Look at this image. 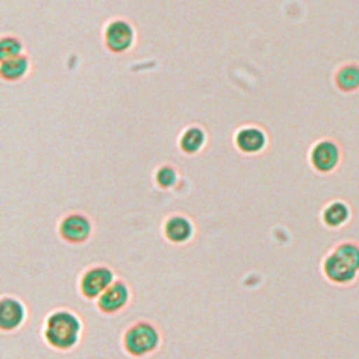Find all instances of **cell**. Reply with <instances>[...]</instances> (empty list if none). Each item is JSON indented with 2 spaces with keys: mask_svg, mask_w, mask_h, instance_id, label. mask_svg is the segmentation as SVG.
I'll return each instance as SVG.
<instances>
[{
  "mask_svg": "<svg viewBox=\"0 0 359 359\" xmlns=\"http://www.w3.org/2000/svg\"><path fill=\"white\" fill-rule=\"evenodd\" d=\"M122 345L132 358H143L156 352L161 345V332L149 320H137L123 332Z\"/></svg>",
  "mask_w": 359,
  "mask_h": 359,
  "instance_id": "3",
  "label": "cell"
},
{
  "mask_svg": "<svg viewBox=\"0 0 359 359\" xmlns=\"http://www.w3.org/2000/svg\"><path fill=\"white\" fill-rule=\"evenodd\" d=\"M135 39L132 25L123 20H115L108 24L105 29L107 46L114 52H123L130 48Z\"/></svg>",
  "mask_w": 359,
  "mask_h": 359,
  "instance_id": "11",
  "label": "cell"
},
{
  "mask_svg": "<svg viewBox=\"0 0 359 359\" xmlns=\"http://www.w3.org/2000/svg\"><path fill=\"white\" fill-rule=\"evenodd\" d=\"M178 181V172L177 170L170 165V164H164L160 168H157L156 171V182L160 188L163 189H170L172 188Z\"/></svg>",
  "mask_w": 359,
  "mask_h": 359,
  "instance_id": "16",
  "label": "cell"
},
{
  "mask_svg": "<svg viewBox=\"0 0 359 359\" xmlns=\"http://www.w3.org/2000/svg\"><path fill=\"white\" fill-rule=\"evenodd\" d=\"M81 317L69 309H56L50 311L43 323V341L56 351L74 349L83 335Z\"/></svg>",
  "mask_w": 359,
  "mask_h": 359,
  "instance_id": "2",
  "label": "cell"
},
{
  "mask_svg": "<svg viewBox=\"0 0 359 359\" xmlns=\"http://www.w3.org/2000/svg\"><path fill=\"white\" fill-rule=\"evenodd\" d=\"M21 52V42L14 36H4L0 42V53L1 59L18 56Z\"/></svg>",
  "mask_w": 359,
  "mask_h": 359,
  "instance_id": "17",
  "label": "cell"
},
{
  "mask_svg": "<svg viewBox=\"0 0 359 359\" xmlns=\"http://www.w3.org/2000/svg\"><path fill=\"white\" fill-rule=\"evenodd\" d=\"M163 234L167 241L175 245L188 244L195 236V224L192 219L182 213H174L164 220Z\"/></svg>",
  "mask_w": 359,
  "mask_h": 359,
  "instance_id": "9",
  "label": "cell"
},
{
  "mask_svg": "<svg viewBox=\"0 0 359 359\" xmlns=\"http://www.w3.org/2000/svg\"><path fill=\"white\" fill-rule=\"evenodd\" d=\"M342 147L331 137H324L317 140L309 153V160L311 167L320 174L334 172L342 163Z\"/></svg>",
  "mask_w": 359,
  "mask_h": 359,
  "instance_id": "4",
  "label": "cell"
},
{
  "mask_svg": "<svg viewBox=\"0 0 359 359\" xmlns=\"http://www.w3.org/2000/svg\"><path fill=\"white\" fill-rule=\"evenodd\" d=\"M115 272L108 265H93L87 268L79 280V290L87 300H97L102 292L115 280Z\"/></svg>",
  "mask_w": 359,
  "mask_h": 359,
  "instance_id": "5",
  "label": "cell"
},
{
  "mask_svg": "<svg viewBox=\"0 0 359 359\" xmlns=\"http://www.w3.org/2000/svg\"><path fill=\"white\" fill-rule=\"evenodd\" d=\"M236 146L240 151L247 154L259 153L266 146V135L254 126L241 128L236 135Z\"/></svg>",
  "mask_w": 359,
  "mask_h": 359,
  "instance_id": "12",
  "label": "cell"
},
{
  "mask_svg": "<svg viewBox=\"0 0 359 359\" xmlns=\"http://www.w3.org/2000/svg\"><path fill=\"white\" fill-rule=\"evenodd\" d=\"M28 317L27 304L13 296L3 294L0 297V330L3 332H13L25 324Z\"/></svg>",
  "mask_w": 359,
  "mask_h": 359,
  "instance_id": "8",
  "label": "cell"
},
{
  "mask_svg": "<svg viewBox=\"0 0 359 359\" xmlns=\"http://www.w3.org/2000/svg\"><path fill=\"white\" fill-rule=\"evenodd\" d=\"M132 299V290L126 280L115 279L112 285L97 299V309L104 314H116L128 304Z\"/></svg>",
  "mask_w": 359,
  "mask_h": 359,
  "instance_id": "7",
  "label": "cell"
},
{
  "mask_svg": "<svg viewBox=\"0 0 359 359\" xmlns=\"http://www.w3.org/2000/svg\"><path fill=\"white\" fill-rule=\"evenodd\" d=\"M28 70V59L24 55L7 57L1 60L0 73L7 80H17L22 77Z\"/></svg>",
  "mask_w": 359,
  "mask_h": 359,
  "instance_id": "14",
  "label": "cell"
},
{
  "mask_svg": "<svg viewBox=\"0 0 359 359\" xmlns=\"http://www.w3.org/2000/svg\"><path fill=\"white\" fill-rule=\"evenodd\" d=\"M353 217V209L349 202L344 199L328 201L320 213V219L327 229L338 230L351 223Z\"/></svg>",
  "mask_w": 359,
  "mask_h": 359,
  "instance_id": "10",
  "label": "cell"
},
{
  "mask_svg": "<svg viewBox=\"0 0 359 359\" xmlns=\"http://www.w3.org/2000/svg\"><path fill=\"white\" fill-rule=\"evenodd\" d=\"M324 278L337 286H351L359 280V241L335 243L321 261Z\"/></svg>",
  "mask_w": 359,
  "mask_h": 359,
  "instance_id": "1",
  "label": "cell"
},
{
  "mask_svg": "<svg viewBox=\"0 0 359 359\" xmlns=\"http://www.w3.org/2000/svg\"><path fill=\"white\" fill-rule=\"evenodd\" d=\"M57 231L65 241L70 244H83L93 234V222L81 212H72L60 219Z\"/></svg>",
  "mask_w": 359,
  "mask_h": 359,
  "instance_id": "6",
  "label": "cell"
},
{
  "mask_svg": "<svg viewBox=\"0 0 359 359\" xmlns=\"http://www.w3.org/2000/svg\"><path fill=\"white\" fill-rule=\"evenodd\" d=\"M206 142L205 132L201 128H188L181 139H180V147L187 154H195L198 153Z\"/></svg>",
  "mask_w": 359,
  "mask_h": 359,
  "instance_id": "15",
  "label": "cell"
},
{
  "mask_svg": "<svg viewBox=\"0 0 359 359\" xmlns=\"http://www.w3.org/2000/svg\"><path fill=\"white\" fill-rule=\"evenodd\" d=\"M334 83L341 93L359 91V63L346 62L341 65L334 74Z\"/></svg>",
  "mask_w": 359,
  "mask_h": 359,
  "instance_id": "13",
  "label": "cell"
}]
</instances>
